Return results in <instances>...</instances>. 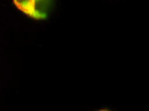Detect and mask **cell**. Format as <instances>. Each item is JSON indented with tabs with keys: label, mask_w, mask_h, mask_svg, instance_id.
Returning a JSON list of instances; mask_svg holds the SVG:
<instances>
[{
	"label": "cell",
	"mask_w": 149,
	"mask_h": 111,
	"mask_svg": "<svg viewBox=\"0 0 149 111\" xmlns=\"http://www.w3.org/2000/svg\"><path fill=\"white\" fill-rule=\"evenodd\" d=\"M39 0H13L16 8L30 18L35 20L44 19L47 18L38 12L36 8Z\"/></svg>",
	"instance_id": "cell-1"
},
{
	"label": "cell",
	"mask_w": 149,
	"mask_h": 111,
	"mask_svg": "<svg viewBox=\"0 0 149 111\" xmlns=\"http://www.w3.org/2000/svg\"><path fill=\"white\" fill-rule=\"evenodd\" d=\"M98 110L99 111H109L110 110L109 108H100V109H98Z\"/></svg>",
	"instance_id": "cell-2"
}]
</instances>
